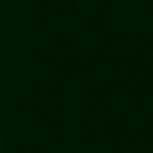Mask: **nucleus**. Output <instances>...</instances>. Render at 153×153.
Wrapping results in <instances>:
<instances>
[{
  "label": "nucleus",
  "instance_id": "f257e3e1",
  "mask_svg": "<svg viewBox=\"0 0 153 153\" xmlns=\"http://www.w3.org/2000/svg\"><path fill=\"white\" fill-rule=\"evenodd\" d=\"M0 153H2V144H0Z\"/></svg>",
  "mask_w": 153,
  "mask_h": 153
}]
</instances>
